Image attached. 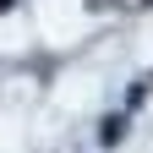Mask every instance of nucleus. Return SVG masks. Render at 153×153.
Instances as JSON below:
<instances>
[{"label": "nucleus", "instance_id": "f257e3e1", "mask_svg": "<svg viewBox=\"0 0 153 153\" xmlns=\"http://www.w3.org/2000/svg\"><path fill=\"white\" fill-rule=\"evenodd\" d=\"M126 137V120H120V115H109V120H104V142H120Z\"/></svg>", "mask_w": 153, "mask_h": 153}, {"label": "nucleus", "instance_id": "f03ea898", "mask_svg": "<svg viewBox=\"0 0 153 153\" xmlns=\"http://www.w3.org/2000/svg\"><path fill=\"white\" fill-rule=\"evenodd\" d=\"M6 6H11V0H0V11H6Z\"/></svg>", "mask_w": 153, "mask_h": 153}]
</instances>
